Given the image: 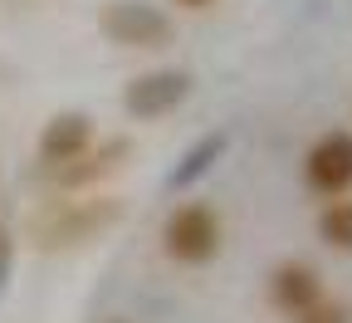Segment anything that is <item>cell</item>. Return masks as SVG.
Returning <instances> with one entry per match:
<instances>
[{
  "label": "cell",
  "instance_id": "1",
  "mask_svg": "<svg viewBox=\"0 0 352 323\" xmlns=\"http://www.w3.org/2000/svg\"><path fill=\"white\" fill-rule=\"evenodd\" d=\"M127 211L122 196H69V201H54L44 216H34L30 236L39 250H64V245H83L103 236L108 225H118Z\"/></svg>",
  "mask_w": 352,
  "mask_h": 323
},
{
  "label": "cell",
  "instance_id": "2",
  "mask_svg": "<svg viewBox=\"0 0 352 323\" xmlns=\"http://www.w3.org/2000/svg\"><path fill=\"white\" fill-rule=\"evenodd\" d=\"M226 245V225H220V211L210 201H176L166 225H162V250L176 264H210Z\"/></svg>",
  "mask_w": 352,
  "mask_h": 323
},
{
  "label": "cell",
  "instance_id": "3",
  "mask_svg": "<svg viewBox=\"0 0 352 323\" xmlns=\"http://www.w3.org/2000/svg\"><path fill=\"white\" fill-rule=\"evenodd\" d=\"M98 30H103V39L122 44V50H166L176 34L171 15L147 6V0H108L98 10Z\"/></svg>",
  "mask_w": 352,
  "mask_h": 323
},
{
  "label": "cell",
  "instance_id": "4",
  "mask_svg": "<svg viewBox=\"0 0 352 323\" xmlns=\"http://www.w3.org/2000/svg\"><path fill=\"white\" fill-rule=\"evenodd\" d=\"M303 187L333 201V196H352V132L347 127H333V132H318L303 152Z\"/></svg>",
  "mask_w": 352,
  "mask_h": 323
},
{
  "label": "cell",
  "instance_id": "5",
  "mask_svg": "<svg viewBox=\"0 0 352 323\" xmlns=\"http://www.w3.org/2000/svg\"><path fill=\"white\" fill-rule=\"evenodd\" d=\"M186 98H191V74L186 69H152V74H138L122 88V108H127V118H138V123L166 118Z\"/></svg>",
  "mask_w": 352,
  "mask_h": 323
},
{
  "label": "cell",
  "instance_id": "6",
  "mask_svg": "<svg viewBox=\"0 0 352 323\" xmlns=\"http://www.w3.org/2000/svg\"><path fill=\"white\" fill-rule=\"evenodd\" d=\"M94 143H98V127H94V118H88V113H78V108H64V113H54L50 123L39 127V143H34V152H39L44 171H59V167L78 162L83 152H94Z\"/></svg>",
  "mask_w": 352,
  "mask_h": 323
},
{
  "label": "cell",
  "instance_id": "7",
  "mask_svg": "<svg viewBox=\"0 0 352 323\" xmlns=\"http://www.w3.org/2000/svg\"><path fill=\"white\" fill-rule=\"evenodd\" d=\"M264 294H270V309H274V313H284L289 323H298L318 299H328V284H323V274H318L314 264L284 260V264L270 269V284H264Z\"/></svg>",
  "mask_w": 352,
  "mask_h": 323
},
{
  "label": "cell",
  "instance_id": "8",
  "mask_svg": "<svg viewBox=\"0 0 352 323\" xmlns=\"http://www.w3.org/2000/svg\"><path fill=\"white\" fill-rule=\"evenodd\" d=\"M127 152H132L127 137H113V143H94V152H83L78 162H69V167H59V171H50V176H54V187H59V191H88V187H98L103 176H113V171L122 167Z\"/></svg>",
  "mask_w": 352,
  "mask_h": 323
},
{
  "label": "cell",
  "instance_id": "9",
  "mask_svg": "<svg viewBox=\"0 0 352 323\" xmlns=\"http://www.w3.org/2000/svg\"><path fill=\"white\" fill-rule=\"evenodd\" d=\"M318 236H323L328 250L352 255V196H333V201L318 211Z\"/></svg>",
  "mask_w": 352,
  "mask_h": 323
},
{
  "label": "cell",
  "instance_id": "10",
  "mask_svg": "<svg viewBox=\"0 0 352 323\" xmlns=\"http://www.w3.org/2000/svg\"><path fill=\"white\" fill-rule=\"evenodd\" d=\"M220 147H226V137H206L201 147H191V152H186V162L176 167V176H171V187H186V181H196V176H201V171L210 167V157H215Z\"/></svg>",
  "mask_w": 352,
  "mask_h": 323
},
{
  "label": "cell",
  "instance_id": "11",
  "mask_svg": "<svg viewBox=\"0 0 352 323\" xmlns=\"http://www.w3.org/2000/svg\"><path fill=\"white\" fill-rule=\"evenodd\" d=\"M298 323H352V304H342V299L328 294V299H318L314 309H308Z\"/></svg>",
  "mask_w": 352,
  "mask_h": 323
},
{
  "label": "cell",
  "instance_id": "12",
  "mask_svg": "<svg viewBox=\"0 0 352 323\" xmlns=\"http://www.w3.org/2000/svg\"><path fill=\"white\" fill-rule=\"evenodd\" d=\"M6 274H10V236H0V284H6Z\"/></svg>",
  "mask_w": 352,
  "mask_h": 323
},
{
  "label": "cell",
  "instance_id": "13",
  "mask_svg": "<svg viewBox=\"0 0 352 323\" xmlns=\"http://www.w3.org/2000/svg\"><path fill=\"white\" fill-rule=\"evenodd\" d=\"M171 6H182V10H210L215 0H171Z\"/></svg>",
  "mask_w": 352,
  "mask_h": 323
},
{
  "label": "cell",
  "instance_id": "14",
  "mask_svg": "<svg viewBox=\"0 0 352 323\" xmlns=\"http://www.w3.org/2000/svg\"><path fill=\"white\" fill-rule=\"evenodd\" d=\"M108 323H122V318H108Z\"/></svg>",
  "mask_w": 352,
  "mask_h": 323
}]
</instances>
